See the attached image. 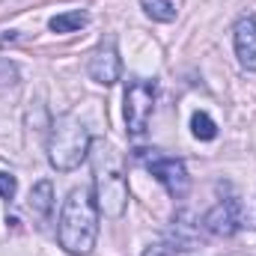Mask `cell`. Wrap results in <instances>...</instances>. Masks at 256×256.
Segmentation results:
<instances>
[{"label":"cell","mask_w":256,"mask_h":256,"mask_svg":"<svg viewBox=\"0 0 256 256\" xmlns=\"http://www.w3.org/2000/svg\"><path fill=\"white\" fill-rule=\"evenodd\" d=\"M143 12L152 18V21H161V24H170L176 18V6L170 0H140Z\"/></svg>","instance_id":"7c38bea8"},{"label":"cell","mask_w":256,"mask_h":256,"mask_svg":"<svg viewBox=\"0 0 256 256\" xmlns=\"http://www.w3.org/2000/svg\"><path fill=\"white\" fill-rule=\"evenodd\" d=\"M191 131L196 140H214L218 137V126H214V120L208 116V114H202V110H196L191 116Z\"/></svg>","instance_id":"4fadbf2b"},{"label":"cell","mask_w":256,"mask_h":256,"mask_svg":"<svg viewBox=\"0 0 256 256\" xmlns=\"http://www.w3.org/2000/svg\"><path fill=\"white\" fill-rule=\"evenodd\" d=\"M155 96H158V84L155 80H146V78H131L126 86V126L131 137H143L149 120H152V110H155Z\"/></svg>","instance_id":"277c9868"},{"label":"cell","mask_w":256,"mask_h":256,"mask_svg":"<svg viewBox=\"0 0 256 256\" xmlns=\"http://www.w3.org/2000/svg\"><path fill=\"white\" fill-rule=\"evenodd\" d=\"M137 161L164 185V191L170 194L173 200H182L188 196L191 188V176H188V167L179 161V158H167V155H158V149H137Z\"/></svg>","instance_id":"5b68a950"},{"label":"cell","mask_w":256,"mask_h":256,"mask_svg":"<svg viewBox=\"0 0 256 256\" xmlns=\"http://www.w3.org/2000/svg\"><path fill=\"white\" fill-rule=\"evenodd\" d=\"M232 45H236V57L238 66L256 72V18L254 15H242L232 27Z\"/></svg>","instance_id":"ba28073f"},{"label":"cell","mask_w":256,"mask_h":256,"mask_svg":"<svg viewBox=\"0 0 256 256\" xmlns=\"http://www.w3.org/2000/svg\"><path fill=\"white\" fill-rule=\"evenodd\" d=\"M202 226H206L212 236H236L242 226H248L244 208H242L238 196H224V200H218V202L206 212Z\"/></svg>","instance_id":"8992f818"},{"label":"cell","mask_w":256,"mask_h":256,"mask_svg":"<svg viewBox=\"0 0 256 256\" xmlns=\"http://www.w3.org/2000/svg\"><path fill=\"white\" fill-rule=\"evenodd\" d=\"M98 238V206L92 188H72L63 200L60 220H57V242L66 254L86 256L92 254Z\"/></svg>","instance_id":"6da1fadb"},{"label":"cell","mask_w":256,"mask_h":256,"mask_svg":"<svg viewBox=\"0 0 256 256\" xmlns=\"http://www.w3.org/2000/svg\"><path fill=\"white\" fill-rule=\"evenodd\" d=\"M30 212L39 214V218H48L54 212V185L48 179L33 185V191H30Z\"/></svg>","instance_id":"30bf717a"},{"label":"cell","mask_w":256,"mask_h":256,"mask_svg":"<svg viewBox=\"0 0 256 256\" xmlns=\"http://www.w3.org/2000/svg\"><path fill=\"white\" fill-rule=\"evenodd\" d=\"M90 146H92V137L74 114H63L54 120L48 134V161L54 170L60 173L78 170L90 158Z\"/></svg>","instance_id":"3957f363"},{"label":"cell","mask_w":256,"mask_h":256,"mask_svg":"<svg viewBox=\"0 0 256 256\" xmlns=\"http://www.w3.org/2000/svg\"><path fill=\"white\" fill-rule=\"evenodd\" d=\"M15 191H18V179L12 173H0V196L3 200H12Z\"/></svg>","instance_id":"5bb4252c"},{"label":"cell","mask_w":256,"mask_h":256,"mask_svg":"<svg viewBox=\"0 0 256 256\" xmlns=\"http://www.w3.org/2000/svg\"><path fill=\"white\" fill-rule=\"evenodd\" d=\"M86 24H90V15L80 12V9H74V12H60V15H54V18L48 21V27H51L54 33H74V30H80V27H86Z\"/></svg>","instance_id":"8fae6325"},{"label":"cell","mask_w":256,"mask_h":256,"mask_svg":"<svg viewBox=\"0 0 256 256\" xmlns=\"http://www.w3.org/2000/svg\"><path fill=\"white\" fill-rule=\"evenodd\" d=\"M86 72H90V78H92L96 84H102V86H114V84L120 80L122 63H120V51H116V42H114V39H104V42L92 51V57H90V63H86Z\"/></svg>","instance_id":"52a82bcc"},{"label":"cell","mask_w":256,"mask_h":256,"mask_svg":"<svg viewBox=\"0 0 256 256\" xmlns=\"http://www.w3.org/2000/svg\"><path fill=\"white\" fill-rule=\"evenodd\" d=\"M90 161H92V176H96V206L102 214L108 218H122L128 208V179H126V167L120 152L98 140L96 146H90Z\"/></svg>","instance_id":"7a4b0ae2"},{"label":"cell","mask_w":256,"mask_h":256,"mask_svg":"<svg viewBox=\"0 0 256 256\" xmlns=\"http://www.w3.org/2000/svg\"><path fill=\"white\" fill-rule=\"evenodd\" d=\"M179 250L173 248V242H155V244H149L143 256H176Z\"/></svg>","instance_id":"9a60e30c"},{"label":"cell","mask_w":256,"mask_h":256,"mask_svg":"<svg viewBox=\"0 0 256 256\" xmlns=\"http://www.w3.org/2000/svg\"><path fill=\"white\" fill-rule=\"evenodd\" d=\"M200 226L202 224H194L191 212H179L176 220H173V236H170L173 248L176 250H194L200 244Z\"/></svg>","instance_id":"9c48e42d"}]
</instances>
